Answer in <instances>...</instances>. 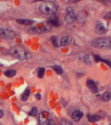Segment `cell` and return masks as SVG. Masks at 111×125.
<instances>
[{
  "instance_id": "cell-1",
  "label": "cell",
  "mask_w": 111,
  "mask_h": 125,
  "mask_svg": "<svg viewBox=\"0 0 111 125\" xmlns=\"http://www.w3.org/2000/svg\"><path fill=\"white\" fill-rule=\"evenodd\" d=\"M10 53L13 55V56L19 59L20 60H24V59H28L31 58L32 55L29 52L22 48L21 46H13L10 49Z\"/></svg>"
},
{
  "instance_id": "cell-2",
  "label": "cell",
  "mask_w": 111,
  "mask_h": 125,
  "mask_svg": "<svg viewBox=\"0 0 111 125\" xmlns=\"http://www.w3.org/2000/svg\"><path fill=\"white\" fill-rule=\"evenodd\" d=\"M92 46L95 48L109 50L111 49V38L97 39L92 42Z\"/></svg>"
},
{
  "instance_id": "cell-3",
  "label": "cell",
  "mask_w": 111,
  "mask_h": 125,
  "mask_svg": "<svg viewBox=\"0 0 111 125\" xmlns=\"http://www.w3.org/2000/svg\"><path fill=\"white\" fill-rule=\"evenodd\" d=\"M57 10V5L53 1H46L40 7V12L45 15H52L55 14Z\"/></svg>"
},
{
  "instance_id": "cell-4",
  "label": "cell",
  "mask_w": 111,
  "mask_h": 125,
  "mask_svg": "<svg viewBox=\"0 0 111 125\" xmlns=\"http://www.w3.org/2000/svg\"><path fill=\"white\" fill-rule=\"evenodd\" d=\"M76 16L75 15V12L71 7H68L66 9V16H65V20L66 22L68 23H72L76 20Z\"/></svg>"
},
{
  "instance_id": "cell-5",
  "label": "cell",
  "mask_w": 111,
  "mask_h": 125,
  "mask_svg": "<svg viewBox=\"0 0 111 125\" xmlns=\"http://www.w3.org/2000/svg\"><path fill=\"white\" fill-rule=\"evenodd\" d=\"M0 37L6 39H13L15 37V34L11 30L0 27Z\"/></svg>"
},
{
  "instance_id": "cell-6",
  "label": "cell",
  "mask_w": 111,
  "mask_h": 125,
  "mask_svg": "<svg viewBox=\"0 0 111 125\" xmlns=\"http://www.w3.org/2000/svg\"><path fill=\"white\" fill-rule=\"evenodd\" d=\"M49 30L48 26L42 25V26H36V27H33L29 29V31L32 33H44L46 32Z\"/></svg>"
},
{
  "instance_id": "cell-7",
  "label": "cell",
  "mask_w": 111,
  "mask_h": 125,
  "mask_svg": "<svg viewBox=\"0 0 111 125\" xmlns=\"http://www.w3.org/2000/svg\"><path fill=\"white\" fill-rule=\"evenodd\" d=\"M48 23L51 26L58 27L59 25V18L55 15V14L50 15V17L48 19Z\"/></svg>"
},
{
  "instance_id": "cell-8",
  "label": "cell",
  "mask_w": 111,
  "mask_h": 125,
  "mask_svg": "<svg viewBox=\"0 0 111 125\" xmlns=\"http://www.w3.org/2000/svg\"><path fill=\"white\" fill-rule=\"evenodd\" d=\"M96 32L99 35L105 34L107 32V27L102 23H98L96 26Z\"/></svg>"
},
{
  "instance_id": "cell-9",
  "label": "cell",
  "mask_w": 111,
  "mask_h": 125,
  "mask_svg": "<svg viewBox=\"0 0 111 125\" xmlns=\"http://www.w3.org/2000/svg\"><path fill=\"white\" fill-rule=\"evenodd\" d=\"M49 114L47 111H43L39 115V123L40 125H43L49 120Z\"/></svg>"
},
{
  "instance_id": "cell-10",
  "label": "cell",
  "mask_w": 111,
  "mask_h": 125,
  "mask_svg": "<svg viewBox=\"0 0 111 125\" xmlns=\"http://www.w3.org/2000/svg\"><path fill=\"white\" fill-rule=\"evenodd\" d=\"M86 85L88 89L93 93H97V88L96 85V83L92 79H88V81H86Z\"/></svg>"
},
{
  "instance_id": "cell-11",
  "label": "cell",
  "mask_w": 111,
  "mask_h": 125,
  "mask_svg": "<svg viewBox=\"0 0 111 125\" xmlns=\"http://www.w3.org/2000/svg\"><path fill=\"white\" fill-rule=\"evenodd\" d=\"M83 113L82 111L79 110H76L73 113L71 117L75 121H79L83 117Z\"/></svg>"
},
{
  "instance_id": "cell-12",
  "label": "cell",
  "mask_w": 111,
  "mask_h": 125,
  "mask_svg": "<svg viewBox=\"0 0 111 125\" xmlns=\"http://www.w3.org/2000/svg\"><path fill=\"white\" fill-rule=\"evenodd\" d=\"M72 38L70 36H66L64 37H63L61 39V42H60V45L61 46H66L68 44H70V42H71Z\"/></svg>"
},
{
  "instance_id": "cell-13",
  "label": "cell",
  "mask_w": 111,
  "mask_h": 125,
  "mask_svg": "<svg viewBox=\"0 0 111 125\" xmlns=\"http://www.w3.org/2000/svg\"><path fill=\"white\" fill-rule=\"evenodd\" d=\"M16 22L18 23H20V24L25 25H31L33 23V20H27V19H18Z\"/></svg>"
},
{
  "instance_id": "cell-14",
  "label": "cell",
  "mask_w": 111,
  "mask_h": 125,
  "mask_svg": "<svg viewBox=\"0 0 111 125\" xmlns=\"http://www.w3.org/2000/svg\"><path fill=\"white\" fill-rule=\"evenodd\" d=\"M87 119L90 122L94 123L97 122L100 119V117L97 115H87Z\"/></svg>"
},
{
  "instance_id": "cell-15",
  "label": "cell",
  "mask_w": 111,
  "mask_h": 125,
  "mask_svg": "<svg viewBox=\"0 0 111 125\" xmlns=\"http://www.w3.org/2000/svg\"><path fill=\"white\" fill-rule=\"evenodd\" d=\"M16 74V72L14 70H8L4 72V75L7 78L14 77Z\"/></svg>"
},
{
  "instance_id": "cell-16",
  "label": "cell",
  "mask_w": 111,
  "mask_h": 125,
  "mask_svg": "<svg viewBox=\"0 0 111 125\" xmlns=\"http://www.w3.org/2000/svg\"><path fill=\"white\" fill-rule=\"evenodd\" d=\"M101 99L104 102H108L111 99V94L109 92H105L101 96Z\"/></svg>"
},
{
  "instance_id": "cell-17",
  "label": "cell",
  "mask_w": 111,
  "mask_h": 125,
  "mask_svg": "<svg viewBox=\"0 0 111 125\" xmlns=\"http://www.w3.org/2000/svg\"><path fill=\"white\" fill-rule=\"evenodd\" d=\"M94 59H95V60L97 62V61H101V62H105V63H106L107 65H109V67H111V61H109L107 60V59H103L101 58L100 57L97 56V55H95Z\"/></svg>"
},
{
  "instance_id": "cell-18",
  "label": "cell",
  "mask_w": 111,
  "mask_h": 125,
  "mask_svg": "<svg viewBox=\"0 0 111 125\" xmlns=\"http://www.w3.org/2000/svg\"><path fill=\"white\" fill-rule=\"evenodd\" d=\"M30 95V90L27 89L24 93H23V95H22V97H21V100L23 101H26V100L28 99L29 96Z\"/></svg>"
},
{
  "instance_id": "cell-19",
  "label": "cell",
  "mask_w": 111,
  "mask_h": 125,
  "mask_svg": "<svg viewBox=\"0 0 111 125\" xmlns=\"http://www.w3.org/2000/svg\"><path fill=\"white\" fill-rule=\"evenodd\" d=\"M44 73H45V69L43 68V67H41L40 69H38V77L39 78H42L44 77Z\"/></svg>"
},
{
  "instance_id": "cell-20",
  "label": "cell",
  "mask_w": 111,
  "mask_h": 125,
  "mask_svg": "<svg viewBox=\"0 0 111 125\" xmlns=\"http://www.w3.org/2000/svg\"><path fill=\"white\" fill-rule=\"evenodd\" d=\"M51 42H52L53 45L55 46V47H58L59 46V42H58V40H57V38L55 37V36H53L51 39Z\"/></svg>"
},
{
  "instance_id": "cell-21",
  "label": "cell",
  "mask_w": 111,
  "mask_h": 125,
  "mask_svg": "<svg viewBox=\"0 0 111 125\" xmlns=\"http://www.w3.org/2000/svg\"><path fill=\"white\" fill-rule=\"evenodd\" d=\"M53 70H54L55 71V72L57 73V74H61L63 72L62 68H61L60 66H58V65L55 66V67H53Z\"/></svg>"
},
{
  "instance_id": "cell-22",
  "label": "cell",
  "mask_w": 111,
  "mask_h": 125,
  "mask_svg": "<svg viewBox=\"0 0 111 125\" xmlns=\"http://www.w3.org/2000/svg\"><path fill=\"white\" fill-rule=\"evenodd\" d=\"M59 125H72V123L66 119H62L59 122Z\"/></svg>"
},
{
  "instance_id": "cell-23",
  "label": "cell",
  "mask_w": 111,
  "mask_h": 125,
  "mask_svg": "<svg viewBox=\"0 0 111 125\" xmlns=\"http://www.w3.org/2000/svg\"><path fill=\"white\" fill-rule=\"evenodd\" d=\"M37 113H38V110H37V108L34 107L32 109L31 111L29 112V115L31 116H33V117H35L37 115Z\"/></svg>"
},
{
  "instance_id": "cell-24",
  "label": "cell",
  "mask_w": 111,
  "mask_h": 125,
  "mask_svg": "<svg viewBox=\"0 0 111 125\" xmlns=\"http://www.w3.org/2000/svg\"><path fill=\"white\" fill-rule=\"evenodd\" d=\"M83 60H84V62L87 63V64H90L91 63V59H90V56L88 55H85L83 57Z\"/></svg>"
},
{
  "instance_id": "cell-25",
  "label": "cell",
  "mask_w": 111,
  "mask_h": 125,
  "mask_svg": "<svg viewBox=\"0 0 111 125\" xmlns=\"http://www.w3.org/2000/svg\"><path fill=\"white\" fill-rule=\"evenodd\" d=\"M42 125H55V122L53 120H48Z\"/></svg>"
},
{
  "instance_id": "cell-26",
  "label": "cell",
  "mask_w": 111,
  "mask_h": 125,
  "mask_svg": "<svg viewBox=\"0 0 111 125\" xmlns=\"http://www.w3.org/2000/svg\"><path fill=\"white\" fill-rule=\"evenodd\" d=\"M104 18H105V19H111V12L107 13V14L105 15V16H104Z\"/></svg>"
},
{
  "instance_id": "cell-27",
  "label": "cell",
  "mask_w": 111,
  "mask_h": 125,
  "mask_svg": "<svg viewBox=\"0 0 111 125\" xmlns=\"http://www.w3.org/2000/svg\"><path fill=\"white\" fill-rule=\"evenodd\" d=\"M35 97L37 98L38 100H40V99H41V95H40V94H39V93L36 94Z\"/></svg>"
},
{
  "instance_id": "cell-28",
  "label": "cell",
  "mask_w": 111,
  "mask_h": 125,
  "mask_svg": "<svg viewBox=\"0 0 111 125\" xmlns=\"http://www.w3.org/2000/svg\"><path fill=\"white\" fill-rule=\"evenodd\" d=\"M3 116V111L1 109H0V119Z\"/></svg>"
},
{
  "instance_id": "cell-29",
  "label": "cell",
  "mask_w": 111,
  "mask_h": 125,
  "mask_svg": "<svg viewBox=\"0 0 111 125\" xmlns=\"http://www.w3.org/2000/svg\"><path fill=\"white\" fill-rule=\"evenodd\" d=\"M99 1H102V2L105 3H107V1H108V0H99Z\"/></svg>"
},
{
  "instance_id": "cell-30",
  "label": "cell",
  "mask_w": 111,
  "mask_h": 125,
  "mask_svg": "<svg viewBox=\"0 0 111 125\" xmlns=\"http://www.w3.org/2000/svg\"><path fill=\"white\" fill-rule=\"evenodd\" d=\"M36 1H43V0H35Z\"/></svg>"
},
{
  "instance_id": "cell-31",
  "label": "cell",
  "mask_w": 111,
  "mask_h": 125,
  "mask_svg": "<svg viewBox=\"0 0 111 125\" xmlns=\"http://www.w3.org/2000/svg\"><path fill=\"white\" fill-rule=\"evenodd\" d=\"M0 125H1V124H0Z\"/></svg>"
},
{
  "instance_id": "cell-32",
  "label": "cell",
  "mask_w": 111,
  "mask_h": 125,
  "mask_svg": "<svg viewBox=\"0 0 111 125\" xmlns=\"http://www.w3.org/2000/svg\"></svg>"
}]
</instances>
